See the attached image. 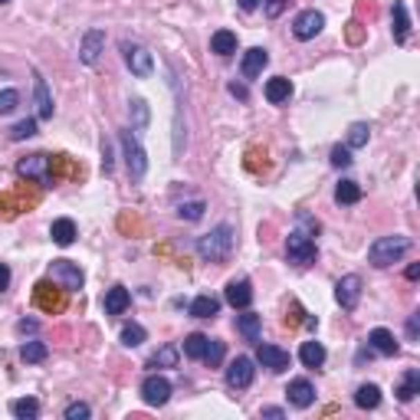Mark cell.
<instances>
[{"mask_svg":"<svg viewBox=\"0 0 420 420\" xmlns=\"http://www.w3.org/2000/svg\"><path fill=\"white\" fill-rule=\"evenodd\" d=\"M374 13H378V7H374V0H358V3H355V20H361V17H374Z\"/></svg>","mask_w":420,"mask_h":420,"instance_id":"46","label":"cell"},{"mask_svg":"<svg viewBox=\"0 0 420 420\" xmlns=\"http://www.w3.org/2000/svg\"><path fill=\"white\" fill-rule=\"evenodd\" d=\"M17 105H20V92L17 89H3L0 92V115H10Z\"/></svg>","mask_w":420,"mask_h":420,"instance_id":"42","label":"cell"},{"mask_svg":"<svg viewBox=\"0 0 420 420\" xmlns=\"http://www.w3.org/2000/svg\"><path fill=\"white\" fill-rule=\"evenodd\" d=\"M92 410H89V404H82V401H76V404H69L66 408V420H86Z\"/></svg>","mask_w":420,"mask_h":420,"instance_id":"44","label":"cell"},{"mask_svg":"<svg viewBox=\"0 0 420 420\" xmlns=\"http://www.w3.org/2000/svg\"><path fill=\"white\" fill-rule=\"evenodd\" d=\"M315 234H306V230H292L289 234V243H286V256H289V263H296V266H309V263H315V256H319V250H315V240H312Z\"/></svg>","mask_w":420,"mask_h":420,"instance_id":"4","label":"cell"},{"mask_svg":"<svg viewBox=\"0 0 420 420\" xmlns=\"http://www.w3.org/2000/svg\"><path fill=\"white\" fill-rule=\"evenodd\" d=\"M335 299H338V306H342L345 312H351L355 306H358V299H361V276L358 272H348V276L338 279V286H335Z\"/></svg>","mask_w":420,"mask_h":420,"instance_id":"8","label":"cell"},{"mask_svg":"<svg viewBox=\"0 0 420 420\" xmlns=\"http://www.w3.org/2000/svg\"><path fill=\"white\" fill-rule=\"evenodd\" d=\"M0 3H7V0H0Z\"/></svg>","mask_w":420,"mask_h":420,"instance_id":"59","label":"cell"},{"mask_svg":"<svg viewBox=\"0 0 420 420\" xmlns=\"http://www.w3.org/2000/svg\"><path fill=\"white\" fill-rule=\"evenodd\" d=\"M417 276H420V266H417V263H410V266H408V279H417Z\"/></svg>","mask_w":420,"mask_h":420,"instance_id":"58","label":"cell"},{"mask_svg":"<svg viewBox=\"0 0 420 420\" xmlns=\"http://www.w3.org/2000/svg\"><path fill=\"white\" fill-rule=\"evenodd\" d=\"M10 414L20 420H37L40 417V401L33 397H24V401H13L10 404Z\"/></svg>","mask_w":420,"mask_h":420,"instance_id":"32","label":"cell"},{"mask_svg":"<svg viewBox=\"0 0 420 420\" xmlns=\"http://www.w3.org/2000/svg\"><path fill=\"white\" fill-rule=\"evenodd\" d=\"M132 109H135V115H138V128H145V125H148V105H145L141 99H135L132 102Z\"/></svg>","mask_w":420,"mask_h":420,"instance_id":"48","label":"cell"},{"mask_svg":"<svg viewBox=\"0 0 420 420\" xmlns=\"http://www.w3.org/2000/svg\"><path fill=\"white\" fill-rule=\"evenodd\" d=\"M332 164H335V168H348V164H351V151L342 148V145H335V148H332Z\"/></svg>","mask_w":420,"mask_h":420,"instance_id":"45","label":"cell"},{"mask_svg":"<svg viewBox=\"0 0 420 420\" xmlns=\"http://www.w3.org/2000/svg\"><path fill=\"white\" fill-rule=\"evenodd\" d=\"M260 325H263V315H256V312H247V315L236 319V329H240V335L247 342H260Z\"/></svg>","mask_w":420,"mask_h":420,"instance_id":"29","label":"cell"},{"mask_svg":"<svg viewBox=\"0 0 420 420\" xmlns=\"http://www.w3.org/2000/svg\"><path fill=\"white\" fill-rule=\"evenodd\" d=\"M17 329H20V332H37V322H33V319H24V322H20V325H17Z\"/></svg>","mask_w":420,"mask_h":420,"instance_id":"56","label":"cell"},{"mask_svg":"<svg viewBox=\"0 0 420 420\" xmlns=\"http://www.w3.org/2000/svg\"><path fill=\"white\" fill-rule=\"evenodd\" d=\"M345 40L351 43V46H361V43H365V24H361V20H348V24H345Z\"/></svg>","mask_w":420,"mask_h":420,"instance_id":"41","label":"cell"},{"mask_svg":"<svg viewBox=\"0 0 420 420\" xmlns=\"http://www.w3.org/2000/svg\"><path fill=\"white\" fill-rule=\"evenodd\" d=\"M128 306H132V292L125 286H112L109 292H105V312L109 315H122Z\"/></svg>","mask_w":420,"mask_h":420,"instance_id":"23","label":"cell"},{"mask_svg":"<svg viewBox=\"0 0 420 420\" xmlns=\"http://www.w3.org/2000/svg\"><path fill=\"white\" fill-rule=\"evenodd\" d=\"M223 355H227V348H223V342H217V338H210L207 342V351H204V358L200 361H207L210 368H217L223 361Z\"/></svg>","mask_w":420,"mask_h":420,"instance_id":"39","label":"cell"},{"mask_svg":"<svg viewBox=\"0 0 420 420\" xmlns=\"http://www.w3.org/2000/svg\"><path fill=\"white\" fill-rule=\"evenodd\" d=\"M33 99H37V119H53V99L50 86L40 73H33Z\"/></svg>","mask_w":420,"mask_h":420,"instance_id":"19","label":"cell"},{"mask_svg":"<svg viewBox=\"0 0 420 420\" xmlns=\"http://www.w3.org/2000/svg\"><path fill=\"white\" fill-rule=\"evenodd\" d=\"M141 397H145V404H151V408H164L168 397H171V381L161 378V374H148L145 384H141Z\"/></svg>","mask_w":420,"mask_h":420,"instance_id":"10","label":"cell"},{"mask_svg":"<svg viewBox=\"0 0 420 420\" xmlns=\"http://www.w3.org/2000/svg\"><path fill=\"white\" fill-rule=\"evenodd\" d=\"M210 50L217 53V56H234L236 53V33L234 30H217V33L210 37Z\"/></svg>","mask_w":420,"mask_h":420,"instance_id":"27","label":"cell"},{"mask_svg":"<svg viewBox=\"0 0 420 420\" xmlns=\"http://www.w3.org/2000/svg\"><path fill=\"white\" fill-rule=\"evenodd\" d=\"M335 200H338V204H358L361 187L355 184V181H342V184L335 187Z\"/></svg>","mask_w":420,"mask_h":420,"instance_id":"35","label":"cell"},{"mask_svg":"<svg viewBox=\"0 0 420 420\" xmlns=\"http://www.w3.org/2000/svg\"><path fill=\"white\" fill-rule=\"evenodd\" d=\"M17 174L26 177V181H37L40 187H50L53 184L50 155H30V158H20L17 161Z\"/></svg>","mask_w":420,"mask_h":420,"instance_id":"5","label":"cell"},{"mask_svg":"<svg viewBox=\"0 0 420 420\" xmlns=\"http://www.w3.org/2000/svg\"><path fill=\"white\" fill-rule=\"evenodd\" d=\"M230 96H236V99L247 102V86H236V82H230Z\"/></svg>","mask_w":420,"mask_h":420,"instance_id":"53","label":"cell"},{"mask_svg":"<svg viewBox=\"0 0 420 420\" xmlns=\"http://www.w3.org/2000/svg\"><path fill=\"white\" fill-rule=\"evenodd\" d=\"M286 3H289V0H266V7H263V10H266V17H270V20H276V17L286 10Z\"/></svg>","mask_w":420,"mask_h":420,"instance_id":"47","label":"cell"},{"mask_svg":"<svg viewBox=\"0 0 420 420\" xmlns=\"http://www.w3.org/2000/svg\"><path fill=\"white\" fill-rule=\"evenodd\" d=\"M394 394H397V401H401V404H410V401L420 394V371L417 368L404 371V378H401V384H397Z\"/></svg>","mask_w":420,"mask_h":420,"instance_id":"21","label":"cell"},{"mask_svg":"<svg viewBox=\"0 0 420 420\" xmlns=\"http://www.w3.org/2000/svg\"><path fill=\"white\" fill-rule=\"evenodd\" d=\"M391 20H394V40H397V43H408L410 17H408V3H404V0H394V7H391Z\"/></svg>","mask_w":420,"mask_h":420,"instance_id":"22","label":"cell"},{"mask_svg":"<svg viewBox=\"0 0 420 420\" xmlns=\"http://www.w3.org/2000/svg\"><path fill=\"white\" fill-rule=\"evenodd\" d=\"M46 355H50V348L43 345V342H26V345L20 348V358H24L26 365H40V361H46Z\"/></svg>","mask_w":420,"mask_h":420,"instance_id":"34","label":"cell"},{"mask_svg":"<svg viewBox=\"0 0 420 420\" xmlns=\"http://www.w3.org/2000/svg\"><path fill=\"white\" fill-rule=\"evenodd\" d=\"M253 378H256L253 358L240 355V358L230 361V368H227V384H230L234 391H243V387H250V384H253Z\"/></svg>","mask_w":420,"mask_h":420,"instance_id":"11","label":"cell"},{"mask_svg":"<svg viewBox=\"0 0 420 420\" xmlns=\"http://www.w3.org/2000/svg\"><path fill=\"white\" fill-rule=\"evenodd\" d=\"M263 417L279 420V417H286V414H283V408H263Z\"/></svg>","mask_w":420,"mask_h":420,"instance_id":"54","label":"cell"},{"mask_svg":"<svg viewBox=\"0 0 420 420\" xmlns=\"http://www.w3.org/2000/svg\"><path fill=\"white\" fill-rule=\"evenodd\" d=\"M148 368H177V348L164 345L161 351H155V358L148 361Z\"/></svg>","mask_w":420,"mask_h":420,"instance_id":"36","label":"cell"},{"mask_svg":"<svg viewBox=\"0 0 420 420\" xmlns=\"http://www.w3.org/2000/svg\"><path fill=\"white\" fill-rule=\"evenodd\" d=\"M33 135H37V119H24V122H17L10 128L13 141H24V138H33Z\"/></svg>","mask_w":420,"mask_h":420,"instance_id":"40","label":"cell"},{"mask_svg":"<svg viewBox=\"0 0 420 420\" xmlns=\"http://www.w3.org/2000/svg\"><path fill=\"white\" fill-rule=\"evenodd\" d=\"M102 168H105V174L112 171V145L109 141H102Z\"/></svg>","mask_w":420,"mask_h":420,"instance_id":"49","label":"cell"},{"mask_svg":"<svg viewBox=\"0 0 420 420\" xmlns=\"http://www.w3.org/2000/svg\"><path fill=\"white\" fill-rule=\"evenodd\" d=\"M207 335H200V332H194V335H187L184 338V355L187 358H194V361H200L204 358V351H207Z\"/></svg>","mask_w":420,"mask_h":420,"instance_id":"33","label":"cell"},{"mask_svg":"<svg viewBox=\"0 0 420 420\" xmlns=\"http://www.w3.org/2000/svg\"><path fill=\"white\" fill-rule=\"evenodd\" d=\"M227 302L234 309H250V302H253V286H250V279H230L227 283Z\"/></svg>","mask_w":420,"mask_h":420,"instance_id":"17","label":"cell"},{"mask_svg":"<svg viewBox=\"0 0 420 420\" xmlns=\"http://www.w3.org/2000/svg\"><path fill=\"white\" fill-rule=\"evenodd\" d=\"M217 312H220V299H213V296H198L191 302V315L194 319H213Z\"/></svg>","mask_w":420,"mask_h":420,"instance_id":"31","label":"cell"},{"mask_svg":"<svg viewBox=\"0 0 420 420\" xmlns=\"http://www.w3.org/2000/svg\"><path fill=\"white\" fill-rule=\"evenodd\" d=\"M177 213L184 217V220H200L204 217V200H191V204H181Z\"/></svg>","mask_w":420,"mask_h":420,"instance_id":"43","label":"cell"},{"mask_svg":"<svg viewBox=\"0 0 420 420\" xmlns=\"http://www.w3.org/2000/svg\"><path fill=\"white\" fill-rule=\"evenodd\" d=\"M234 227L230 223H220V227H213L207 236H200L198 240V256L207 263H223L230 253H234Z\"/></svg>","mask_w":420,"mask_h":420,"instance_id":"2","label":"cell"},{"mask_svg":"<svg viewBox=\"0 0 420 420\" xmlns=\"http://www.w3.org/2000/svg\"><path fill=\"white\" fill-rule=\"evenodd\" d=\"M368 348H374L378 355H387V358H394L401 345H397V338L387 332V329H374V332L368 335Z\"/></svg>","mask_w":420,"mask_h":420,"instance_id":"20","label":"cell"},{"mask_svg":"<svg viewBox=\"0 0 420 420\" xmlns=\"http://www.w3.org/2000/svg\"><path fill=\"white\" fill-rule=\"evenodd\" d=\"M322 26H325V17H322L319 10H302L296 17V24H292V33H296V40H315L322 33Z\"/></svg>","mask_w":420,"mask_h":420,"instance_id":"12","label":"cell"},{"mask_svg":"<svg viewBox=\"0 0 420 420\" xmlns=\"http://www.w3.org/2000/svg\"><path fill=\"white\" fill-rule=\"evenodd\" d=\"M272 234H276V230H272V223H263V227H260V243H270Z\"/></svg>","mask_w":420,"mask_h":420,"instance_id":"52","label":"cell"},{"mask_svg":"<svg viewBox=\"0 0 420 420\" xmlns=\"http://www.w3.org/2000/svg\"><path fill=\"white\" fill-rule=\"evenodd\" d=\"M50 279H53V283H60L66 292H76V289H82V270H79L73 260H53Z\"/></svg>","mask_w":420,"mask_h":420,"instance_id":"6","label":"cell"},{"mask_svg":"<svg viewBox=\"0 0 420 420\" xmlns=\"http://www.w3.org/2000/svg\"><path fill=\"white\" fill-rule=\"evenodd\" d=\"M299 361H302L306 368H322V365H325V348H322L319 342H302Z\"/></svg>","mask_w":420,"mask_h":420,"instance_id":"28","label":"cell"},{"mask_svg":"<svg viewBox=\"0 0 420 420\" xmlns=\"http://www.w3.org/2000/svg\"><path fill=\"white\" fill-rule=\"evenodd\" d=\"M119 141H122L128 171L135 174V177H145V171H148V158H145V151H141V145H138V138L132 135V132H122V135H119Z\"/></svg>","mask_w":420,"mask_h":420,"instance_id":"7","label":"cell"},{"mask_svg":"<svg viewBox=\"0 0 420 420\" xmlns=\"http://www.w3.org/2000/svg\"><path fill=\"white\" fill-rule=\"evenodd\" d=\"M33 204H37V194H30V198H26V187L24 184L17 187V191L0 194V213H3V217H17L20 210L33 207Z\"/></svg>","mask_w":420,"mask_h":420,"instance_id":"13","label":"cell"},{"mask_svg":"<svg viewBox=\"0 0 420 420\" xmlns=\"http://www.w3.org/2000/svg\"><path fill=\"white\" fill-rule=\"evenodd\" d=\"M270 62V53L263 50V46H253V50L243 53V62H240V73H243V79H256V76L263 73V66Z\"/></svg>","mask_w":420,"mask_h":420,"instance_id":"18","label":"cell"},{"mask_svg":"<svg viewBox=\"0 0 420 420\" xmlns=\"http://www.w3.org/2000/svg\"><path fill=\"white\" fill-rule=\"evenodd\" d=\"M122 53H125V62H128V69L138 76V79H148L151 69H155V60H151V53L145 46H135V43H122Z\"/></svg>","mask_w":420,"mask_h":420,"instance_id":"9","label":"cell"},{"mask_svg":"<svg viewBox=\"0 0 420 420\" xmlns=\"http://www.w3.org/2000/svg\"><path fill=\"white\" fill-rule=\"evenodd\" d=\"M256 361H260L263 368H270V371H286L289 368V351H283V348H276V345H260L256 348Z\"/></svg>","mask_w":420,"mask_h":420,"instance_id":"15","label":"cell"},{"mask_svg":"<svg viewBox=\"0 0 420 420\" xmlns=\"http://www.w3.org/2000/svg\"><path fill=\"white\" fill-rule=\"evenodd\" d=\"M145 338H148V332H145L141 325H135V322L122 329V345H125V348H138L141 342H145Z\"/></svg>","mask_w":420,"mask_h":420,"instance_id":"37","label":"cell"},{"mask_svg":"<svg viewBox=\"0 0 420 420\" xmlns=\"http://www.w3.org/2000/svg\"><path fill=\"white\" fill-rule=\"evenodd\" d=\"M50 236H53V243H56V247H73V240H76V223L69 220V217H60V220H53Z\"/></svg>","mask_w":420,"mask_h":420,"instance_id":"25","label":"cell"},{"mask_svg":"<svg viewBox=\"0 0 420 420\" xmlns=\"http://www.w3.org/2000/svg\"><path fill=\"white\" fill-rule=\"evenodd\" d=\"M266 99L272 102V105H283V102H289V96H292V82L286 79V76H276V79H270L266 82Z\"/></svg>","mask_w":420,"mask_h":420,"instance_id":"24","label":"cell"},{"mask_svg":"<svg viewBox=\"0 0 420 420\" xmlns=\"http://www.w3.org/2000/svg\"><path fill=\"white\" fill-rule=\"evenodd\" d=\"M7 286H10V266H7V263H0V292H3Z\"/></svg>","mask_w":420,"mask_h":420,"instance_id":"50","label":"cell"},{"mask_svg":"<svg viewBox=\"0 0 420 420\" xmlns=\"http://www.w3.org/2000/svg\"><path fill=\"white\" fill-rule=\"evenodd\" d=\"M50 174H53V184H56V181H62V177H79L82 168H76L73 161H69V155H53V158H50Z\"/></svg>","mask_w":420,"mask_h":420,"instance_id":"26","label":"cell"},{"mask_svg":"<svg viewBox=\"0 0 420 420\" xmlns=\"http://www.w3.org/2000/svg\"><path fill=\"white\" fill-rule=\"evenodd\" d=\"M368 135H371L368 125L355 122L351 128H348V148H365V145H368Z\"/></svg>","mask_w":420,"mask_h":420,"instance_id":"38","label":"cell"},{"mask_svg":"<svg viewBox=\"0 0 420 420\" xmlns=\"http://www.w3.org/2000/svg\"><path fill=\"white\" fill-rule=\"evenodd\" d=\"M286 397H289L292 408H312L315 387H312V381H306V378H296V381H289V387H286Z\"/></svg>","mask_w":420,"mask_h":420,"instance_id":"16","label":"cell"},{"mask_svg":"<svg viewBox=\"0 0 420 420\" xmlns=\"http://www.w3.org/2000/svg\"><path fill=\"white\" fill-rule=\"evenodd\" d=\"M33 306L40 312H50V315H60L66 309V289L60 283H53V279H40L33 286Z\"/></svg>","mask_w":420,"mask_h":420,"instance_id":"3","label":"cell"},{"mask_svg":"<svg viewBox=\"0 0 420 420\" xmlns=\"http://www.w3.org/2000/svg\"><path fill=\"white\" fill-rule=\"evenodd\" d=\"M240 7H243V10H256V7H260V0H240Z\"/></svg>","mask_w":420,"mask_h":420,"instance_id":"57","label":"cell"},{"mask_svg":"<svg viewBox=\"0 0 420 420\" xmlns=\"http://www.w3.org/2000/svg\"><path fill=\"white\" fill-rule=\"evenodd\" d=\"M299 315H302V309L292 302V315H286V325H299Z\"/></svg>","mask_w":420,"mask_h":420,"instance_id":"55","label":"cell"},{"mask_svg":"<svg viewBox=\"0 0 420 420\" xmlns=\"http://www.w3.org/2000/svg\"><path fill=\"white\" fill-rule=\"evenodd\" d=\"M410 236L404 234H394V236H378L374 243L368 247V263L371 266H378V270H384V266H391V263L404 260L410 253Z\"/></svg>","mask_w":420,"mask_h":420,"instance_id":"1","label":"cell"},{"mask_svg":"<svg viewBox=\"0 0 420 420\" xmlns=\"http://www.w3.org/2000/svg\"><path fill=\"white\" fill-rule=\"evenodd\" d=\"M355 404H358L361 410H374L381 404V387H378V384H361L358 391H355Z\"/></svg>","mask_w":420,"mask_h":420,"instance_id":"30","label":"cell"},{"mask_svg":"<svg viewBox=\"0 0 420 420\" xmlns=\"http://www.w3.org/2000/svg\"><path fill=\"white\" fill-rule=\"evenodd\" d=\"M102 50H105V33L102 30H89L86 37H82V43H79V60L86 62V66H96Z\"/></svg>","mask_w":420,"mask_h":420,"instance_id":"14","label":"cell"},{"mask_svg":"<svg viewBox=\"0 0 420 420\" xmlns=\"http://www.w3.org/2000/svg\"><path fill=\"white\" fill-rule=\"evenodd\" d=\"M417 329H420V312L408 319V335H410V338H417Z\"/></svg>","mask_w":420,"mask_h":420,"instance_id":"51","label":"cell"}]
</instances>
